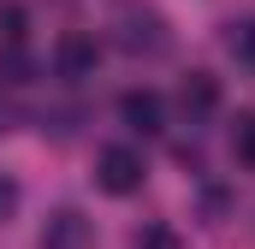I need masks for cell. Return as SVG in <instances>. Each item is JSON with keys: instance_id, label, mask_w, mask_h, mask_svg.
I'll return each instance as SVG.
<instances>
[{"instance_id": "obj_1", "label": "cell", "mask_w": 255, "mask_h": 249, "mask_svg": "<svg viewBox=\"0 0 255 249\" xmlns=\"http://www.w3.org/2000/svg\"><path fill=\"white\" fill-rule=\"evenodd\" d=\"M142 178H148V166H142V154L130 142H113V148L95 154V184L107 196H130V190H142Z\"/></svg>"}, {"instance_id": "obj_2", "label": "cell", "mask_w": 255, "mask_h": 249, "mask_svg": "<svg viewBox=\"0 0 255 249\" xmlns=\"http://www.w3.org/2000/svg\"><path fill=\"white\" fill-rule=\"evenodd\" d=\"M95 65H101V42L89 30H65L60 48H54V71L77 83V77H95Z\"/></svg>"}, {"instance_id": "obj_3", "label": "cell", "mask_w": 255, "mask_h": 249, "mask_svg": "<svg viewBox=\"0 0 255 249\" xmlns=\"http://www.w3.org/2000/svg\"><path fill=\"white\" fill-rule=\"evenodd\" d=\"M119 42H125L130 54H160V48H166V24H160V12H148V6L119 12Z\"/></svg>"}, {"instance_id": "obj_4", "label": "cell", "mask_w": 255, "mask_h": 249, "mask_svg": "<svg viewBox=\"0 0 255 249\" xmlns=\"http://www.w3.org/2000/svg\"><path fill=\"white\" fill-rule=\"evenodd\" d=\"M119 119H125L136 136H154L160 119H166V101H160L154 89H125V95H119Z\"/></svg>"}, {"instance_id": "obj_5", "label": "cell", "mask_w": 255, "mask_h": 249, "mask_svg": "<svg viewBox=\"0 0 255 249\" xmlns=\"http://www.w3.org/2000/svg\"><path fill=\"white\" fill-rule=\"evenodd\" d=\"M89 238H95V226H89L77 208L48 214V226H42V249H89Z\"/></svg>"}, {"instance_id": "obj_6", "label": "cell", "mask_w": 255, "mask_h": 249, "mask_svg": "<svg viewBox=\"0 0 255 249\" xmlns=\"http://www.w3.org/2000/svg\"><path fill=\"white\" fill-rule=\"evenodd\" d=\"M178 107H184V119H208V113L220 107V77L190 71V77L178 83Z\"/></svg>"}, {"instance_id": "obj_7", "label": "cell", "mask_w": 255, "mask_h": 249, "mask_svg": "<svg viewBox=\"0 0 255 249\" xmlns=\"http://www.w3.org/2000/svg\"><path fill=\"white\" fill-rule=\"evenodd\" d=\"M226 54L244 65L255 77V18H238V24H226Z\"/></svg>"}, {"instance_id": "obj_8", "label": "cell", "mask_w": 255, "mask_h": 249, "mask_svg": "<svg viewBox=\"0 0 255 249\" xmlns=\"http://www.w3.org/2000/svg\"><path fill=\"white\" fill-rule=\"evenodd\" d=\"M232 154L244 166H255V113H238V124H232Z\"/></svg>"}, {"instance_id": "obj_9", "label": "cell", "mask_w": 255, "mask_h": 249, "mask_svg": "<svg viewBox=\"0 0 255 249\" xmlns=\"http://www.w3.org/2000/svg\"><path fill=\"white\" fill-rule=\"evenodd\" d=\"M24 24H30V18H24V6H0V36H6V48H18V42H24Z\"/></svg>"}, {"instance_id": "obj_10", "label": "cell", "mask_w": 255, "mask_h": 249, "mask_svg": "<svg viewBox=\"0 0 255 249\" xmlns=\"http://www.w3.org/2000/svg\"><path fill=\"white\" fill-rule=\"evenodd\" d=\"M136 249H184V244H178V238H172L166 226H148V232L136 238Z\"/></svg>"}, {"instance_id": "obj_11", "label": "cell", "mask_w": 255, "mask_h": 249, "mask_svg": "<svg viewBox=\"0 0 255 249\" xmlns=\"http://www.w3.org/2000/svg\"><path fill=\"white\" fill-rule=\"evenodd\" d=\"M0 71H6V83H24V71H30V60H24L18 48H6V54H0Z\"/></svg>"}, {"instance_id": "obj_12", "label": "cell", "mask_w": 255, "mask_h": 249, "mask_svg": "<svg viewBox=\"0 0 255 249\" xmlns=\"http://www.w3.org/2000/svg\"><path fill=\"white\" fill-rule=\"evenodd\" d=\"M12 208H18V184H12V178H0V220H6Z\"/></svg>"}]
</instances>
